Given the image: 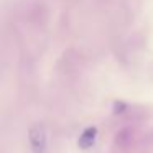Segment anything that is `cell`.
<instances>
[{"label":"cell","instance_id":"obj_1","mask_svg":"<svg viewBox=\"0 0 153 153\" xmlns=\"http://www.w3.org/2000/svg\"><path fill=\"white\" fill-rule=\"evenodd\" d=\"M28 138H30V146L33 150V153H45L48 145V137L46 130H45L43 123H35L30 127L28 132Z\"/></svg>","mask_w":153,"mask_h":153},{"label":"cell","instance_id":"obj_2","mask_svg":"<svg viewBox=\"0 0 153 153\" xmlns=\"http://www.w3.org/2000/svg\"><path fill=\"white\" fill-rule=\"evenodd\" d=\"M96 137H97V128L96 127H89V128H86L82 132V135H81V138H79V146L82 150L91 148V146L94 145V142H96Z\"/></svg>","mask_w":153,"mask_h":153}]
</instances>
